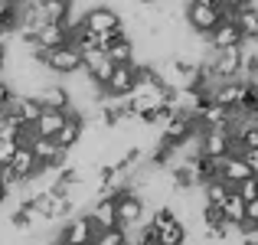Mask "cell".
<instances>
[{
  "label": "cell",
  "mask_w": 258,
  "mask_h": 245,
  "mask_svg": "<svg viewBox=\"0 0 258 245\" xmlns=\"http://www.w3.org/2000/svg\"><path fill=\"white\" fill-rule=\"evenodd\" d=\"M196 144H200V157L206 160H222L229 154H239L232 134L226 128H209V131H196Z\"/></svg>",
  "instance_id": "obj_1"
},
{
  "label": "cell",
  "mask_w": 258,
  "mask_h": 245,
  "mask_svg": "<svg viewBox=\"0 0 258 245\" xmlns=\"http://www.w3.org/2000/svg\"><path fill=\"white\" fill-rule=\"evenodd\" d=\"M144 213H147L144 196L131 193L127 187L114 196V216H118V226L124 229V232H127V229H138L141 222H144Z\"/></svg>",
  "instance_id": "obj_2"
},
{
  "label": "cell",
  "mask_w": 258,
  "mask_h": 245,
  "mask_svg": "<svg viewBox=\"0 0 258 245\" xmlns=\"http://www.w3.org/2000/svg\"><path fill=\"white\" fill-rule=\"evenodd\" d=\"M82 26H85L88 33H95V36H101V33H118V30H124V20H121V13L114 10V7L95 4V7H88V10L82 13Z\"/></svg>",
  "instance_id": "obj_3"
},
{
  "label": "cell",
  "mask_w": 258,
  "mask_h": 245,
  "mask_svg": "<svg viewBox=\"0 0 258 245\" xmlns=\"http://www.w3.org/2000/svg\"><path fill=\"white\" fill-rule=\"evenodd\" d=\"M85 138V111L82 108H69L66 111V121H62V128H59V134L52 141H56V147L59 151H66V154H72L79 147V141Z\"/></svg>",
  "instance_id": "obj_4"
},
{
  "label": "cell",
  "mask_w": 258,
  "mask_h": 245,
  "mask_svg": "<svg viewBox=\"0 0 258 245\" xmlns=\"http://www.w3.org/2000/svg\"><path fill=\"white\" fill-rule=\"evenodd\" d=\"M196 134V121H193V114L189 111H180V108H176L173 111V118L167 121L164 128H160V144H167V147H180L183 141H189Z\"/></svg>",
  "instance_id": "obj_5"
},
{
  "label": "cell",
  "mask_w": 258,
  "mask_h": 245,
  "mask_svg": "<svg viewBox=\"0 0 258 245\" xmlns=\"http://www.w3.org/2000/svg\"><path fill=\"white\" fill-rule=\"evenodd\" d=\"M226 20V7H203V4H186V23L193 33L209 36L216 26Z\"/></svg>",
  "instance_id": "obj_6"
},
{
  "label": "cell",
  "mask_w": 258,
  "mask_h": 245,
  "mask_svg": "<svg viewBox=\"0 0 258 245\" xmlns=\"http://www.w3.org/2000/svg\"><path fill=\"white\" fill-rule=\"evenodd\" d=\"M92 242H95V226L88 219V213L69 216L62 232H59V239H56V245H92Z\"/></svg>",
  "instance_id": "obj_7"
},
{
  "label": "cell",
  "mask_w": 258,
  "mask_h": 245,
  "mask_svg": "<svg viewBox=\"0 0 258 245\" xmlns=\"http://www.w3.org/2000/svg\"><path fill=\"white\" fill-rule=\"evenodd\" d=\"M33 98L39 101V108H49V111H69L72 108V92L66 85H39L33 92Z\"/></svg>",
  "instance_id": "obj_8"
},
{
  "label": "cell",
  "mask_w": 258,
  "mask_h": 245,
  "mask_svg": "<svg viewBox=\"0 0 258 245\" xmlns=\"http://www.w3.org/2000/svg\"><path fill=\"white\" fill-rule=\"evenodd\" d=\"M7 167L13 170V176L20 180V187H23V183H33V180H39V176H43V170H39L36 157L30 154V147H17Z\"/></svg>",
  "instance_id": "obj_9"
},
{
  "label": "cell",
  "mask_w": 258,
  "mask_h": 245,
  "mask_svg": "<svg viewBox=\"0 0 258 245\" xmlns=\"http://www.w3.org/2000/svg\"><path fill=\"white\" fill-rule=\"evenodd\" d=\"M111 69H114L111 59H108L101 49L82 52V76H88L98 88H105V82H108V76H111Z\"/></svg>",
  "instance_id": "obj_10"
},
{
  "label": "cell",
  "mask_w": 258,
  "mask_h": 245,
  "mask_svg": "<svg viewBox=\"0 0 258 245\" xmlns=\"http://www.w3.org/2000/svg\"><path fill=\"white\" fill-rule=\"evenodd\" d=\"M59 46H69V30L62 23H43L33 36V49H59Z\"/></svg>",
  "instance_id": "obj_11"
},
{
  "label": "cell",
  "mask_w": 258,
  "mask_h": 245,
  "mask_svg": "<svg viewBox=\"0 0 258 245\" xmlns=\"http://www.w3.org/2000/svg\"><path fill=\"white\" fill-rule=\"evenodd\" d=\"M88 219H92L95 232H105V229H114L118 226V216H114V200L111 196H98L88 209Z\"/></svg>",
  "instance_id": "obj_12"
},
{
  "label": "cell",
  "mask_w": 258,
  "mask_h": 245,
  "mask_svg": "<svg viewBox=\"0 0 258 245\" xmlns=\"http://www.w3.org/2000/svg\"><path fill=\"white\" fill-rule=\"evenodd\" d=\"M134 52H138V46H134V39L127 36L124 30H121L118 36H114L111 43L105 46V56L111 59V66H127V63H134Z\"/></svg>",
  "instance_id": "obj_13"
},
{
  "label": "cell",
  "mask_w": 258,
  "mask_h": 245,
  "mask_svg": "<svg viewBox=\"0 0 258 245\" xmlns=\"http://www.w3.org/2000/svg\"><path fill=\"white\" fill-rule=\"evenodd\" d=\"M229 23L239 30L242 39H258V10H255V4H245V7H239V10H232Z\"/></svg>",
  "instance_id": "obj_14"
},
{
  "label": "cell",
  "mask_w": 258,
  "mask_h": 245,
  "mask_svg": "<svg viewBox=\"0 0 258 245\" xmlns=\"http://www.w3.org/2000/svg\"><path fill=\"white\" fill-rule=\"evenodd\" d=\"M245 43V39L239 36V30H235L229 20H222L219 26H216L213 33H209V49L213 52H222V49H239V46Z\"/></svg>",
  "instance_id": "obj_15"
},
{
  "label": "cell",
  "mask_w": 258,
  "mask_h": 245,
  "mask_svg": "<svg viewBox=\"0 0 258 245\" xmlns=\"http://www.w3.org/2000/svg\"><path fill=\"white\" fill-rule=\"evenodd\" d=\"M248 176H255V173H252V170H248L239 157H235V154H229V157L219 160V180L226 183L229 190H235L242 180H248Z\"/></svg>",
  "instance_id": "obj_16"
},
{
  "label": "cell",
  "mask_w": 258,
  "mask_h": 245,
  "mask_svg": "<svg viewBox=\"0 0 258 245\" xmlns=\"http://www.w3.org/2000/svg\"><path fill=\"white\" fill-rule=\"evenodd\" d=\"M62 121H66V111H49V108H43L39 111V118L33 121V134L36 138H56L59 134V128H62Z\"/></svg>",
  "instance_id": "obj_17"
},
{
  "label": "cell",
  "mask_w": 258,
  "mask_h": 245,
  "mask_svg": "<svg viewBox=\"0 0 258 245\" xmlns=\"http://www.w3.org/2000/svg\"><path fill=\"white\" fill-rule=\"evenodd\" d=\"M200 190H203V203H206V206H222V203H226V196L232 193V190H229L222 180H209V183H203Z\"/></svg>",
  "instance_id": "obj_18"
},
{
  "label": "cell",
  "mask_w": 258,
  "mask_h": 245,
  "mask_svg": "<svg viewBox=\"0 0 258 245\" xmlns=\"http://www.w3.org/2000/svg\"><path fill=\"white\" fill-rule=\"evenodd\" d=\"M219 209H222V219H226L229 226H239V222L245 219V203H242L235 193H229V196H226V203H222Z\"/></svg>",
  "instance_id": "obj_19"
},
{
  "label": "cell",
  "mask_w": 258,
  "mask_h": 245,
  "mask_svg": "<svg viewBox=\"0 0 258 245\" xmlns=\"http://www.w3.org/2000/svg\"><path fill=\"white\" fill-rule=\"evenodd\" d=\"M127 239H131V235H127L121 226H114V229H105V232H95L92 245H127Z\"/></svg>",
  "instance_id": "obj_20"
},
{
  "label": "cell",
  "mask_w": 258,
  "mask_h": 245,
  "mask_svg": "<svg viewBox=\"0 0 258 245\" xmlns=\"http://www.w3.org/2000/svg\"><path fill=\"white\" fill-rule=\"evenodd\" d=\"M235 196H239L242 203H258V176H248V180H242L239 187L232 190Z\"/></svg>",
  "instance_id": "obj_21"
},
{
  "label": "cell",
  "mask_w": 258,
  "mask_h": 245,
  "mask_svg": "<svg viewBox=\"0 0 258 245\" xmlns=\"http://www.w3.org/2000/svg\"><path fill=\"white\" fill-rule=\"evenodd\" d=\"M170 222H176V209L173 206H167V203H164V206L154 209V216H151V226L154 229H164V226H170Z\"/></svg>",
  "instance_id": "obj_22"
},
{
  "label": "cell",
  "mask_w": 258,
  "mask_h": 245,
  "mask_svg": "<svg viewBox=\"0 0 258 245\" xmlns=\"http://www.w3.org/2000/svg\"><path fill=\"white\" fill-rule=\"evenodd\" d=\"M10 101H13V85L7 79H0V111H7Z\"/></svg>",
  "instance_id": "obj_23"
},
{
  "label": "cell",
  "mask_w": 258,
  "mask_h": 245,
  "mask_svg": "<svg viewBox=\"0 0 258 245\" xmlns=\"http://www.w3.org/2000/svg\"><path fill=\"white\" fill-rule=\"evenodd\" d=\"M13 151H17V147H13L10 141H0V167H7V163H10Z\"/></svg>",
  "instance_id": "obj_24"
},
{
  "label": "cell",
  "mask_w": 258,
  "mask_h": 245,
  "mask_svg": "<svg viewBox=\"0 0 258 245\" xmlns=\"http://www.w3.org/2000/svg\"><path fill=\"white\" fill-rule=\"evenodd\" d=\"M245 4H252V0H222L226 10H239V7H245Z\"/></svg>",
  "instance_id": "obj_25"
},
{
  "label": "cell",
  "mask_w": 258,
  "mask_h": 245,
  "mask_svg": "<svg viewBox=\"0 0 258 245\" xmlns=\"http://www.w3.org/2000/svg\"><path fill=\"white\" fill-rule=\"evenodd\" d=\"M7 66V43H0V69Z\"/></svg>",
  "instance_id": "obj_26"
},
{
  "label": "cell",
  "mask_w": 258,
  "mask_h": 245,
  "mask_svg": "<svg viewBox=\"0 0 258 245\" xmlns=\"http://www.w3.org/2000/svg\"><path fill=\"white\" fill-rule=\"evenodd\" d=\"M141 7H157V4H164V0H138Z\"/></svg>",
  "instance_id": "obj_27"
}]
</instances>
